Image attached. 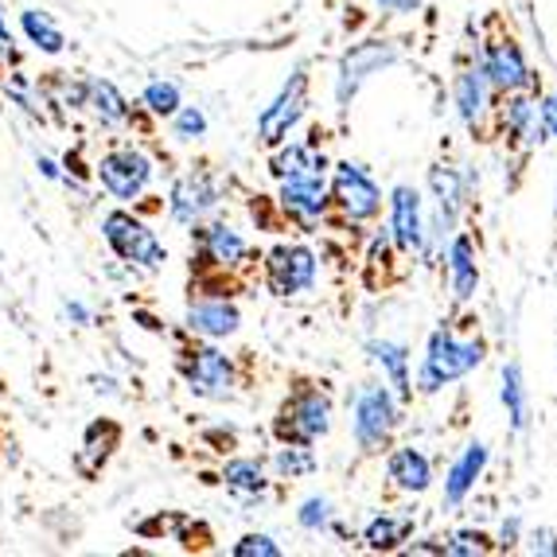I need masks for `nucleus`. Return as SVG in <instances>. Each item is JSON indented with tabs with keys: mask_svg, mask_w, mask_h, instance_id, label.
Here are the masks:
<instances>
[{
	"mask_svg": "<svg viewBox=\"0 0 557 557\" xmlns=\"http://www.w3.org/2000/svg\"><path fill=\"white\" fill-rule=\"evenodd\" d=\"M542 121H546V129L557 137V98H546V102H542Z\"/></svg>",
	"mask_w": 557,
	"mask_h": 557,
	"instance_id": "nucleus-35",
	"label": "nucleus"
},
{
	"mask_svg": "<svg viewBox=\"0 0 557 557\" xmlns=\"http://www.w3.org/2000/svg\"><path fill=\"white\" fill-rule=\"evenodd\" d=\"M39 168H44V176H51V180L59 176V172H55V164H51V160H39Z\"/></svg>",
	"mask_w": 557,
	"mask_h": 557,
	"instance_id": "nucleus-39",
	"label": "nucleus"
},
{
	"mask_svg": "<svg viewBox=\"0 0 557 557\" xmlns=\"http://www.w3.org/2000/svg\"><path fill=\"white\" fill-rule=\"evenodd\" d=\"M503 401H507V413H511L515 429H527V386H522L519 362H511L503 371Z\"/></svg>",
	"mask_w": 557,
	"mask_h": 557,
	"instance_id": "nucleus-26",
	"label": "nucleus"
},
{
	"mask_svg": "<svg viewBox=\"0 0 557 557\" xmlns=\"http://www.w3.org/2000/svg\"><path fill=\"white\" fill-rule=\"evenodd\" d=\"M223 475L234 492H261L265 487V468L258 460H231Z\"/></svg>",
	"mask_w": 557,
	"mask_h": 557,
	"instance_id": "nucleus-27",
	"label": "nucleus"
},
{
	"mask_svg": "<svg viewBox=\"0 0 557 557\" xmlns=\"http://www.w3.org/2000/svg\"><path fill=\"white\" fill-rule=\"evenodd\" d=\"M429 184H433V191L441 196V214H445V219H456V207H460V199H465V191H460V184H456V172L433 168Z\"/></svg>",
	"mask_w": 557,
	"mask_h": 557,
	"instance_id": "nucleus-28",
	"label": "nucleus"
},
{
	"mask_svg": "<svg viewBox=\"0 0 557 557\" xmlns=\"http://www.w3.org/2000/svg\"><path fill=\"white\" fill-rule=\"evenodd\" d=\"M483 359V339H460L456 332H437L429 339L425 367H421V391H441L445 382L465 379Z\"/></svg>",
	"mask_w": 557,
	"mask_h": 557,
	"instance_id": "nucleus-4",
	"label": "nucleus"
},
{
	"mask_svg": "<svg viewBox=\"0 0 557 557\" xmlns=\"http://www.w3.org/2000/svg\"><path fill=\"white\" fill-rule=\"evenodd\" d=\"M0 51H12V32L4 28V20H0Z\"/></svg>",
	"mask_w": 557,
	"mask_h": 557,
	"instance_id": "nucleus-37",
	"label": "nucleus"
},
{
	"mask_svg": "<svg viewBox=\"0 0 557 557\" xmlns=\"http://www.w3.org/2000/svg\"><path fill=\"white\" fill-rule=\"evenodd\" d=\"M20 24H24V32H28V39L39 47V51H47V55H59V51H63V32L47 20V12H39V9L24 12Z\"/></svg>",
	"mask_w": 557,
	"mask_h": 557,
	"instance_id": "nucleus-24",
	"label": "nucleus"
},
{
	"mask_svg": "<svg viewBox=\"0 0 557 557\" xmlns=\"http://www.w3.org/2000/svg\"><path fill=\"white\" fill-rule=\"evenodd\" d=\"M409 530H413V522L409 519H391V515H382V519H374L371 527H367V546L371 549H398L401 542L409 539Z\"/></svg>",
	"mask_w": 557,
	"mask_h": 557,
	"instance_id": "nucleus-25",
	"label": "nucleus"
},
{
	"mask_svg": "<svg viewBox=\"0 0 557 557\" xmlns=\"http://www.w3.org/2000/svg\"><path fill=\"white\" fill-rule=\"evenodd\" d=\"M214 203H219V187H214V180L207 176V172H191V176L176 180L172 199H168V211H172L176 223L196 226L207 211H214Z\"/></svg>",
	"mask_w": 557,
	"mask_h": 557,
	"instance_id": "nucleus-12",
	"label": "nucleus"
},
{
	"mask_svg": "<svg viewBox=\"0 0 557 557\" xmlns=\"http://www.w3.org/2000/svg\"><path fill=\"white\" fill-rule=\"evenodd\" d=\"M480 66L487 83L499 94H515V90H530L534 75H530L527 59H522V47L511 32L503 28V20L492 16L487 28H483V44H480Z\"/></svg>",
	"mask_w": 557,
	"mask_h": 557,
	"instance_id": "nucleus-3",
	"label": "nucleus"
},
{
	"mask_svg": "<svg viewBox=\"0 0 557 557\" xmlns=\"http://www.w3.org/2000/svg\"><path fill=\"white\" fill-rule=\"evenodd\" d=\"M332 429V401L320 386L305 382L288 394L285 406H281L277 421H273V437L281 445H312Z\"/></svg>",
	"mask_w": 557,
	"mask_h": 557,
	"instance_id": "nucleus-1",
	"label": "nucleus"
},
{
	"mask_svg": "<svg viewBox=\"0 0 557 557\" xmlns=\"http://www.w3.org/2000/svg\"><path fill=\"white\" fill-rule=\"evenodd\" d=\"M273 176L277 180H288V176H324L327 160L317 157V152L308 149V145H288L273 157Z\"/></svg>",
	"mask_w": 557,
	"mask_h": 557,
	"instance_id": "nucleus-21",
	"label": "nucleus"
},
{
	"mask_svg": "<svg viewBox=\"0 0 557 557\" xmlns=\"http://www.w3.org/2000/svg\"><path fill=\"white\" fill-rule=\"evenodd\" d=\"M398 413H394V398L386 386H362L355 394V441H359L362 456H374L391 445Z\"/></svg>",
	"mask_w": 557,
	"mask_h": 557,
	"instance_id": "nucleus-5",
	"label": "nucleus"
},
{
	"mask_svg": "<svg viewBox=\"0 0 557 557\" xmlns=\"http://www.w3.org/2000/svg\"><path fill=\"white\" fill-rule=\"evenodd\" d=\"M102 234L106 242L113 246L121 261H129V265H145V270H160L168 261L164 246L157 242V234L149 231L145 223H137L133 214L125 211H110L102 219Z\"/></svg>",
	"mask_w": 557,
	"mask_h": 557,
	"instance_id": "nucleus-6",
	"label": "nucleus"
},
{
	"mask_svg": "<svg viewBox=\"0 0 557 557\" xmlns=\"http://www.w3.org/2000/svg\"><path fill=\"white\" fill-rule=\"evenodd\" d=\"M386 12H418V0H379Z\"/></svg>",
	"mask_w": 557,
	"mask_h": 557,
	"instance_id": "nucleus-36",
	"label": "nucleus"
},
{
	"mask_svg": "<svg viewBox=\"0 0 557 557\" xmlns=\"http://www.w3.org/2000/svg\"><path fill=\"white\" fill-rule=\"evenodd\" d=\"M483 460H487V448L483 445H472L460 460H456V468L448 472V503H460L468 495V487L475 483V475H480Z\"/></svg>",
	"mask_w": 557,
	"mask_h": 557,
	"instance_id": "nucleus-22",
	"label": "nucleus"
},
{
	"mask_svg": "<svg viewBox=\"0 0 557 557\" xmlns=\"http://www.w3.org/2000/svg\"><path fill=\"white\" fill-rule=\"evenodd\" d=\"M281 546H273V539L265 534H246V539L234 546V557H277Z\"/></svg>",
	"mask_w": 557,
	"mask_h": 557,
	"instance_id": "nucleus-32",
	"label": "nucleus"
},
{
	"mask_svg": "<svg viewBox=\"0 0 557 557\" xmlns=\"http://www.w3.org/2000/svg\"><path fill=\"white\" fill-rule=\"evenodd\" d=\"M394 63V51L382 44H359L351 47V55H344L339 63V102H347V94L359 90L362 78H371L379 66Z\"/></svg>",
	"mask_w": 557,
	"mask_h": 557,
	"instance_id": "nucleus-15",
	"label": "nucleus"
},
{
	"mask_svg": "<svg viewBox=\"0 0 557 557\" xmlns=\"http://www.w3.org/2000/svg\"><path fill=\"white\" fill-rule=\"evenodd\" d=\"M305 106H308V75H305V71H297V75L288 78L285 90L277 94V102L261 113V121H258L261 145H270V149H273V145H281V140L288 137V129L300 121Z\"/></svg>",
	"mask_w": 557,
	"mask_h": 557,
	"instance_id": "nucleus-11",
	"label": "nucleus"
},
{
	"mask_svg": "<svg viewBox=\"0 0 557 557\" xmlns=\"http://www.w3.org/2000/svg\"><path fill=\"white\" fill-rule=\"evenodd\" d=\"M187 327L207 339H223L238 332V308L226 305V297H203L199 305L187 308Z\"/></svg>",
	"mask_w": 557,
	"mask_h": 557,
	"instance_id": "nucleus-16",
	"label": "nucleus"
},
{
	"mask_svg": "<svg viewBox=\"0 0 557 557\" xmlns=\"http://www.w3.org/2000/svg\"><path fill=\"white\" fill-rule=\"evenodd\" d=\"M312 468H317V456H312V448L308 445H285L277 453V472L288 475V480H293V475L312 472Z\"/></svg>",
	"mask_w": 557,
	"mask_h": 557,
	"instance_id": "nucleus-30",
	"label": "nucleus"
},
{
	"mask_svg": "<svg viewBox=\"0 0 557 557\" xmlns=\"http://www.w3.org/2000/svg\"><path fill=\"white\" fill-rule=\"evenodd\" d=\"M117 441H121V429L113 425V421H94V425L86 429L83 453H78V468H83V475L98 472V468L110 460L113 448H117Z\"/></svg>",
	"mask_w": 557,
	"mask_h": 557,
	"instance_id": "nucleus-18",
	"label": "nucleus"
},
{
	"mask_svg": "<svg viewBox=\"0 0 557 557\" xmlns=\"http://www.w3.org/2000/svg\"><path fill=\"white\" fill-rule=\"evenodd\" d=\"M386 475H391V483L398 492L421 495L429 487V460L418 448H398L391 456V465H386Z\"/></svg>",
	"mask_w": 557,
	"mask_h": 557,
	"instance_id": "nucleus-17",
	"label": "nucleus"
},
{
	"mask_svg": "<svg viewBox=\"0 0 557 557\" xmlns=\"http://www.w3.org/2000/svg\"><path fill=\"white\" fill-rule=\"evenodd\" d=\"M145 106H149L157 117H172V113L180 110V86L176 83H149V90H145Z\"/></svg>",
	"mask_w": 557,
	"mask_h": 557,
	"instance_id": "nucleus-29",
	"label": "nucleus"
},
{
	"mask_svg": "<svg viewBox=\"0 0 557 557\" xmlns=\"http://www.w3.org/2000/svg\"><path fill=\"white\" fill-rule=\"evenodd\" d=\"M98 180H102V187L113 199L129 203V199H137L140 191H145V184L152 180V164H149V157L137 152L133 145H117V149L98 160Z\"/></svg>",
	"mask_w": 557,
	"mask_h": 557,
	"instance_id": "nucleus-7",
	"label": "nucleus"
},
{
	"mask_svg": "<svg viewBox=\"0 0 557 557\" xmlns=\"http://www.w3.org/2000/svg\"><path fill=\"white\" fill-rule=\"evenodd\" d=\"M456 110L465 117V125L475 133V140H492L499 133V113H503V94L487 83L480 59L475 63L456 66Z\"/></svg>",
	"mask_w": 557,
	"mask_h": 557,
	"instance_id": "nucleus-2",
	"label": "nucleus"
},
{
	"mask_svg": "<svg viewBox=\"0 0 557 557\" xmlns=\"http://www.w3.org/2000/svg\"><path fill=\"white\" fill-rule=\"evenodd\" d=\"M332 199H335V207L344 211V219H351V223L374 219V214H379V207H382V196H379V187H374V180L367 176L359 164H351V160L335 164Z\"/></svg>",
	"mask_w": 557,
	"mask_h": 557,
	"instance_id": "nucleus-9",
	"label": "nucleus"
},
{
	"mask_svg": "<svg viewBox=\"0 0 557 557\" xmlns=\"http://www.w3.org/2000/svg\"><path fill=\"white\" fill-rule=\"evenodd\" d=\"M300 527L305 530L327 527V499H308L305 507H300Z\"/></svg>",
	"mask_w": 557,
	"mask_h": 557,
	"instance_id": "nucleus-34",
	"label": "nucleus"
},
{
	"mask_svg": "<svg viewBox=\"0 0 557 557\" xmlns=\"http://www.w3.org/2000/svg\"><path fill=\"white\" fill-rule=\"evenodd\" d=\"M172 117H176V137H184V140L199 137V133L207 129V117L196 110V106H184V110H176Z\"/></svg>",
	"mask_w": 557,
	"mask_h": 557,
	"instance_id": "nucleus-31",
	"label": "nucleus"
},
{
	"mask_svg": "<svg viewBox=\"0 0 557 557\" xmlns=\"http://www.w3.org/2000/svg\"><path fill=\"white\" fill-rule=\"evenodd\" d=\"M281 211L297 223H317L327 211V187L320 176H288L281 184Z\"/></svg>",
	"mask_w": 557,
	"mask_h": 557,
	"instance_id": "nucleus-13",
	"label": "nucleus"
},
{
	"mask_svg": "<svg viewBox=\"0 0 557 557\" xmlns=\"http://www.w3.org/2000/svg\"><path fill=\"white\" fill-rule=\"evenodd\" d=\"M317 281V253L305 250V246H277L265 258V285L277 297H293V293H305Z\"/></svg>",
	"mask_w": 557,
	"mask_h": 557,
	"instance_id": "nucleus-10",
	"label": "nucleus"
},
{
	"mask_svg": "<svg viewBox=\"0 0 557 557\" xmlns=\"http://www.w3.org/2000/svg\"><path fill=\"white\" fill-rule=\"evenodd\" d=\"M448 270H453L456 300H460V305H465V300H472L475 285H480V270H475L472 242H468V238H456L453 242V250H448Z\"/></svg>",
	"mask_w": 557,
	"mask_h": 557,
	"instance_id": "nucleus-20",
	"label": "nucleus"
},
{
	"mask_svg": "<svg viewBox=\"0 0 557 557\" xmlns=\"http://www.w3.org/2000/svg\"><path fill=\"white\" fill-rule=\"evenodd\" d=\"M391 238L401 253H418L425 246V223H421V199L413 187H398L391 199Z\"/></svg>",
	"mask_w": 557,
	"mask_h": 557,
	"instance_id": "nucleus-14",
	"label": "nucleus"
},
{
	"mask_svg": "<svg viewBox=\"0 0 557 557\" xmlns=\"http://www.w3.org/2000/svg\"><path fill=\"white\" fill-rule=\"evenodd\" d=\"M445 554H487V539H483V534H456V539H448L445 546Z\"/></svg>",
	"mask_w": 557,
	"mask_h": 557,
	"instance_id": "nucleus-33",
	"label": "nucleus"
},
{
	"mask_svg": "<svg viewBox=\"0 0 557 557\" xmlns=\"http://www.w3.org/2000/svg\"><path fill=\"white\" fill-rule=\"evenodd\" d=\"M180 371H184L187 386L199 398H226L234 386V362L214 347H184L180 351Z\"/></svg>",
	"mask_w": 557,
	"mask_h": 557,
	"instance_id": "nucleus-8",
	"label": "nucleus"
},
{
	"mask_svg": "<svg viewBox=\"0 0 557 557\" xmlns=\"http://www.w3.org/2000/svg\"><path fill=\"white\" fill-rule=\"evenodd\" d=\"M83 106H90V110L102 117V125H121V121H129V102L117 94V86L102 83V78H90V83H86Z\"/></svg>",
	"mask_w": 557,
	"mask_h": 557,
	"instance_id": "nucleus-19",
	"label": "nucleus"
},
{
	"mask_svg": "<svg viewBox=\"0 0 557 557\" xmlns=\"http://www.w3.org/2000/svg\"><path fill=\"white\" fill-rule=\"evenodd\" d=\"M66 312H71V317H75L78 324H83V320H86V308H83V305H71V308H66Z\"/></svg>",
	"mask_w": 557,
	"mask_h": 557,
	"instance_id": "nucleus-38",
	"label": "nucleus"
},
{
	"mask_svg": "<svg viewBox=\"0 0 557 557\" xmlns=\"http://www.w3.org/2000/svg\"><path fill=\"white\" fill-rule=\"evenodd\" d=\"M371 351H374V359L382 362V371L391 374L398 398L401 401L413 398V391H409L413 382H409V371H406V347H398V344H371Z\"/></svg>",
	"mask_w": 557,
	"mask_h": 557,
	"instance_id": "nucleus-23",
	"label": "nucleus"
}]
</instances>
